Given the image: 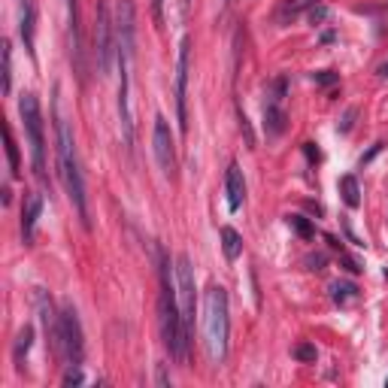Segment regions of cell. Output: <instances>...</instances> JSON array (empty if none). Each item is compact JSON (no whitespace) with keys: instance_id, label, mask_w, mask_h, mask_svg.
<instances>
[{"instance_id":"8fae6325","label":"cell","mask_w":388,"mask_h":388,"mask_svg":"<svg viewBox=\"0 0 388 388\" xmlns=\"http://www.w3.org/2000/svg\"><path fill=\"white\" fill-rule=\"evenodd\" d=\"M176 294H179L186 328L191 331V325H194V267H191L188 255H179L176 258Z\"/></svg>"},{"instance_id":"9c48e42d","label":"cell","mask_w":388,"mask_h":388,"mask_svg":"<svg viewBox=\"0 0 388 388\" xmlns=\"http://www.w3.org/2000/svg\"><path fill=\"white\" fill-rule=\"evenodd\" d=\"M116 40H119V55H128V58L137 55V9H134V0H119Z\"/></svg>"},{"instance_id":"d6986e66","label":"cell","mask_w":388,"mask_h":388,"mask_svg":"<svg viewBox=\"0 0 388 388\" xmlns=\"http://www.w3.org/2000/svg\"><path fill=\"white\" fill-rule=\"evenodd\" d=\"M315 4H319V0H285L282 9H279V22H282V25L294 22V18H298L303 9H313Z\"/></svg>"},{"instance_id":"2e32d148","label":"cell","mask_w":388,"mask_h":388,"mask_svg":"<svg viewBox=\"0 0 388 388\" xmlns=\"http://www.w3.org/2000/svg\"><path fill=\"white\" fill-rule=\"evenodd\" d=\"M34 4L30 0H25L22 4V25H18V30H22V40H25V49L30 55H34Z\"/></svg>"},{"instance_id":"d6a6232c","label":"cell","mask_w":388,"mask_h":388,"mask_svg":"<svg viewBox=\"0 0 388 388\" xmlns=\"http://www.w3.org/2000/svg\"><path fill=\"white\" fill-rule=\"evenodd\" d=\"M385 382H388V380H385Z\"/></svg>"},{"instance_id":"f546056e","label":"cell","mask_w":388,"mask_h":388,"mask_svg":"<svg viewBox=\"0 0 388 388\" xmlns=\"http://www.w3.org/2000/svg\"><path fill=\"white\" fill-rule=\"evenodd\" d=\"M376 73H380V79H388V61H382V64H380V70H376Z\"/></svg>"},{"instance_id":"484cf974","label":"cell","mask_w":388,"mask_h":388,"mask_svg":"<svg viewBox=\"0 0 388 388\" xmlns=\"http://www.w3.org/2000/svg\"><path fill=\"white\" fill-rule=\"evenodd\" d=\"M313 83L331 85V83H337V73H331V70H322V73H313Z\"/></svg>"},{"instance_id":"5b68a950","label":"cell","mask_w":388,"mask_h":388,"mask_svg":"<svg viewBox=\"0 0 388 388\" xmlns=\"http://www.w3.org/2000/svg\"><path fill=\"white\" fill-rule=\"evenodd\" d=\"M95 58H97V73H112V58H119V40H116V22L109 18V9L104 0L95 6Z\"/></svg>"},{"instance_id":"ac0fdd59","label":"cell","mask_w":388,"mask_h":388,"mask_svg":"<svg viewBox=\"0 0 388 388\" xmlns=\"http://www.w3.org/2000/svg\"><path fill=\"white\" fill-rule=\"evenodd\" d=\"M340 194H343V203L349 210L361 207V188H358V179H355V176H343L340 179Z\"/></svg>"},{"instance_id":"9a60e30c","label":"cell","mask_w":388,"mask_h":388,"mask_svg":"<svg viewBox=\"0 0 388 388\" xmlns=\"http://www.w3.org/2000/svg\"><path fill=\"white\" fill-rule=\"evenodd\" d=\"M219 237H222V252H224V258L228 261H237L240 255H243V237L234 228H222L219 231Z\"/></svg>"},{"instance_id":"603a6c76","label":"cell","mask_w":388,"mask_h":388,"mask_svg":"<svg viewBox=\"0 0 388 388\" xmlns=\"http://www.w3.org/2000/svg\"><path fill=\"white\" fill-rule=\"evenodd\" d=\"M285 222H289V228H294V231H298L303 240H310L313 234H315V231H313V224L306 222L303 216H285Z\"/></svg>"},{"instance_id":"52a82bcc","label":"cell","mask_w":388,"mask_h":388,"mask_svg":"<svg viewBox=\"0 0 388 388\" xmlns=\"http://www.w3.org/2000/svg\"><path fill=\"white\" fill-rule=\"evenodd\" d=\"M188 64H191V37L179 40V61H176V116L182 134H188Z\"/></svg>"},{"instance_id":"7c38bea8","label":"cell","mask_w":388,"mask_h":388,"mask_svg":"<svg viewBox=\"0 0 388 388\" xmlns=\"http://www.w3.org/2000/svg\"><path fill=\"white\" fill-rule=\"evenodd\" d=\"M224 194H228V210L237 212L246 200V179H243V170L237 161L228 164V173H224Z\"/></svg>"},{"instance_id":"277c9868","label":"cell","mask_w":388,"mask_h":388,"mask_svg":"<svg viewBox=\"0 0 388 388\" xmlns=\"http://www.w3.org/2000/svg\"><path fill=\"white\" fill-rule=\"evenodd\" d=\"M18 112L25 121V134L30 143V158H34V173L37 179H46V137H43V112H40L37 95H22L18 100Z\"/></svg>"},{"instance_id":"ba28073f","label":"cell","mask_w":388,"mask_h":388,"mask_svg":"<svg viewBox=\"0 0 388 388\" xmlns=\"http://www.w3.org/2000/svg\"><path fill=\"white\" fill-rule=\"evenodd\" d=\"M152 146H155L158 167L167 179H176V143H173L170 125L164 116H155V134H152Z\"/></svg>"},{"instance_id":"4316f807","label":"cell","mask_w":388,"mask_h":388,"mask_svg":"<svg viewBox=\"0 0 388 388\" xmlns=\"http://www.w3.org/2000/svg\"><path fill=\"white\" fill-rule=\"evenodd\" d=\"M325 18H328V9L315 4V6L310 9V22H313V25H319V22H325Z\"/></svg>"},{"instance_id":"d4e9b609","label":"cell","mask_w":388,"mask_h":388,"mask_svg":"<svg viewBox=\"0 0 388 388\" xmlns=\"http://www.w3.org/2000/svg\"><path fill=\"white\" fill-rule=\"evenodd\" d=\"M79 367H83V364H70V370L64 373V385H83L85 382V376H83Z\"/></svg>"},{"instance_id":"3957f363","label":"cell","mask_w":388,"mask_h":388,"mask_svg":"<svg viewBox=\"0 0 388 388\" xmlns=\"http://www.w3.org/2000/svg\"><path fill=\"white\" fill-rule=\"evenodd\" d=\"M228 340H231V313H228V291L222 285H210L203 298V343L212 364H222L228 358Z\"/></svg>"},{"instance_id":"8992f818","label":"cell","mask_w":388,"mask_h":388,"mask_svg":"<svg viewBox=\"0 0 388 388\" xmlns=\"http://www.w3.org/2000/svg\"><path fill=\"white\" fill-rule=\"evenodd\" d=\"M64 364H83L85 358V340H83V322L73 303H64L61 310V325H58V349H55Z\"/></svg>"},{"instance_id":"cb8c5ba5","label":"cell","mask_w":388,"mask_h":388,"mask_svg":"<svg viewBox=\"0 0 388 388\" xmlns=\"http://www.w3.org/2000/svg\"><path fill=\"white\" fill-rule=\"evenodd\" d=\"M294 358H298V361H303V364H313L315 361V355H319V352H315V346H310V343H301V346H294Z\"/></svg>"},{"instance_id":"30bf717a","label":"cell","mask_w":388,"mask_h":388,"mask_svg":"<svg viewBox=\"0 0 388 388\" xmlns=\"http://www.w3.org/2000/svg\"><path fill=\"white\" fill-rule=\"evenodd\" d=\"M285 76H277L273 83L267 85V100H264V131L270 137H279L285 131V109H282V100H285Z\"/></svg>"},{"instance_id":"44dd1931","label":"cell","mask_w":388,"mask_h":388,"mask_svg":"<svg viewBox=\"0 0 388 388\" xmlns=\"http://www.w3.org/2000/svg\"><path fill=\"white\" fill-rule=\"evenodd\" d=\"M0 55H4V95H9V88H13V46H9V40L0 46Z\"/></svg>"},{"instance_id":"1f68e13d","label":"cell","mask_w":388,"mask_h":388,"mask_svg":"<svg viewBox=\"0 0 388 388\" xmlns=\"http://www.w3.org/2000/svg\"><path fill=\"white\" fill-rule=\"evenodd\" d=\"M188 4H191V0H186V9H188Z\"/></svg>"},{"instance_id":"ffe728a7","label":"cell","mask_w":388,"mask_h":388,"mask_svg":"<svg viewBox=\"0 0 388 388\" xmlns=\"http://www.w3.org/2000/svg\"><path fill=\"white\" fill-rule=\"evenodd\" d=\"M4 137H6V158H9V173L18 176V167H22V161H18V146H16V137H13V128L4 125Z\"/></svg>"},{"instance_id":"83f0119b","label":"cell","mask_w":388,"mask_h":388,"mask_svg":"<svg viewBox=\"0 0 388 388\" xmlns=\"http://www.w3.org/2000/svg\"><path fill=\"white\" fill-rule=\"evenodd\" d=\"M152 13H155V22H164V0H152Z\"/></svg>"},{"instance_id":"e0dca14e","label":"cell","mask_w":388,"mask_h":388,"mask_svg":"<svg viewBox=\"0 0 388 388\" xmlns=\"http://www.w3.org/2000/svg\"><path fill=\"white\" fill-rule=\"evenodd\" d=\"M331 298H334V303L349 306L352 301H358V285H355V282H343V279H337V282L331 285Z\"/></svg>"},{"instance_id":"4fadbf2b","label":"cell","mask_w":388,"mask_h":388,"mask_svg":"<svg viewBox=\"0 0 388 388\" xmlns=\"http://www.w3.org/2000/svg\"><path fill=\"white\" fill-rule=\"evenodd\" d=\"M67 34H70V55L83 76V34H79V0H67Z\"/></svg>"},{"instance_id":"f1b7e54d","label":"cell","mask_w":388,"mask_h":388,"mask_svg":"<svg viewBox=\"0 0 388 388\" xmlns=\"http://www.w3.org/2000/svg\"><path fill=\"white\" fill-rule=\"evenodd\" d=\"M303 152H306V158L310 161H319V149H315L313 143H303Z\"/></svg>"},{"instance_id":"4dcf8cb0","label":"cell","mask_w":388,"mask_h":388,"mask_svg":"<svg viewBox=\"0 0 388 388\" xmlns=\"http://www.w3.org/2000/svg\"><path fill=\"white\" fill-rule=\"evenodd\" d=\"M228 4H231V0H222V9H228Z\"/></svg>"},{"instance_id":"6da1fadb","label":"cell","mask_w":388,"mask_h":388,"mask_svg":"<svg viewBox=\"0 0 388 388\" xmlns=\"http://www.w3.org/2000/svg\"><path fill=\"white\" fill-rule=\"evenodd\" d=\"M158 322H161V337L173 361L186 364L188 361V328L182 319V306L176 294V282L170 277V261L161 258V298H158Z\"/></svg>"},{"instance_id":"5bb4252c","label":"cell","mask_w":388,"mask_h":388,"mask_svg":"<svg viewBox=\"0 0 388 388\" xmlns=\"http://www.w3.org/2000/svg\"><path fill=\"white\" fill-rule=\"evenodd\" d=\"M40 212H43V194H30L28 203H25V210H22V237H25V243L34 240Z\"/></svg>"},{"instance_id":"7402d4cb","label":"cell","mask_w":388,"mask_h":388,"mask_svg":"<svg viewBox=\"0 0 388 388\" xmlns=\"http://www.w3.org/2000/svg\"><path fill=\"white\" fill-rule=\"evenodd\" d=\"M30 340H34V328L18 331V340H16V349H13V358H16L18 367H22V358H25L28 349H30Z\"/></svg>"},{"instance_id":"7a4b0ae2","label":"cell","mask_w":388,"mask_h":388,"mask_svg":"<svg viewBox=\"0 0 388 388\" xmlns=\"http://www.w3.org/2000/svg\"><path fill=\"white\" fill-rule=\"evenodd\" d=\"M55 143H58V164H61V179H64L67 198L73 203V210L79 212L85 228H91L88 219V198H85V182H83V170H79V158H76V143H73V131H70L67 119L61 116L58 100H55Z\"/></svg>"}]
</instances>
